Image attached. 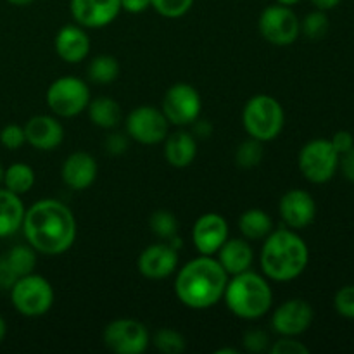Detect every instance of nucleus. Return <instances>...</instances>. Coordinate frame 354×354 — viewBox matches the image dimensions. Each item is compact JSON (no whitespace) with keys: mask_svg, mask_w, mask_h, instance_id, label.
Wrapping results in <instances>:
<instances>
[{"mask_svg":"<svg viewBox=\"0 0 354 354\" xmlns=\"http://www.w3.org/2000/svg\"><path fill=\"white\" fill-rule=\"evenodd\" d=\"M24 237L35 251L57 256L68 251L76 239V220L61 201L41 199L24 211Z\"/></svg>","mask_w":354,"mask_h":354,"instance_id":"nucleus-1","label":"nucleus"},{"mask_svg":"<svg viewBox=\"0 0 354 354\" xmlns=\"http://www.w3.org/2000/svg\"><path fill=\"white\" fill-rule=\"evenodd\" d=\"M228 273L211 256H201L187 263L178 272L175 292L185 306L192 310H206L223 297Z\"/></svg>","mask_w":354,"mask_h":354,"instance_id":"nucleus-2","label":"nucleus"},{"mask_svg":"<svg viewBox=\"0 0 354 354\" xmlns=\"http://www.w3.org/2000/svg\"><path fill=\"white\" fill-rule=\"evenodd\" d=\"M310 251L303 239L290 230H277L266 235L261 249V268L275 282H289L306 270Z\"/></svg>","mask_w":354,"mask_h":354,"instance_id":"nucleus-3","label":"nucleus"},{"mask_svg":"<svg viewBox=\"0 0 354 354\" xmlns=\"http://www.w3.org/2000/svg\"><path fill=\"white\" fill-rule=\"evenodd\" d=\"M227 308L242 320H258L265 317L273 303L272 287L263 277L252 272H242L234 275L225 287Z\"/></svg>","mask_w":354,"mask_h":354,"instance_id":"nucleus-4","label":"nucleus"},{"mask_svg":"<svg viewBox=\"0 0 354 354\" xmlns=\"http://www.w3.org/2000/svg\"><path fill=\"white\" fill-rule=\"evenodd\" d=\"M242 123L249 137L259 142H270L282 131L286 114L277 99L270 95H256L245 104Z\"/></svg>","mask_w":354,"mask_h":354,"instance_id":"nucleus-5","label":"nucleus"},{"mask_svg":"<svg viewBox=\"0 0 354 354\" xmlns=\"http://www.w3.org/2000/svg\"><path fill=\"white\" fill-rule=\"evenodd\" d=\"M10 301L24 317H41L54 304V289L47 279L30 273L16 280L10 289Z\"/></svg>","mask_w":354,"mask_h":354,"instance_id":"nucleus-6","label":"nucleus"},{"mask_svg":"<svg viewBox=\"0 0 354 354\" xmlns=\"http://www.w3.org/2000/svg\"><path fill=\"white\" fill-rule=\"evenodd\" d=\"M47 106L55 116L75 118L88 107L90 90L76 76H61L47 90Z\"/></svg>","mask_w":354,"mask_h":354,"instance_id":"nucleus-7","label":"nucleus"},{"mask_svg":"<svg viewBox=\"0 0 354 354\" xmlns=\"http://www.w3.org/2000/svg\"><path fill=\"white\" fill-rule=\"evenodd\" d=\"M339 168V152L330 140L317 138L301 149L299 169L311 183H327Z\"/></svg>","mask_w":354,"mask_h":354,"instance_id":"nucleus-8","label":"nucleus"},{"mask_svg":"<svg viewBox=\"0 0 354 354\" xmlns=\"http://www.w3.org/2000/svg\"><path fill=\"white\" fill-rule=\"evenodd\" d=\"M258 26L266 41L280 47L296 41L301 31V23L294 10L280 3L268 6L263 10Z\"/></svg>","mask_w":354,"mask_h":354,"instance_id":"nucleus-9","label":"nucleus"},{"mask_svg":"<svg viewBox=\"0 0 354 354\" xmlns=\"http://www.w3.org/2000/svg\"><path fill=\"white\" fill-rule=\"evenodd\" d=\"M201 109L203 100L199 92L187 83H176L162 97V114L176 127L192 124L201 116Z\"/></svg>","mask_w":354,"mask_h":354,"instance_id":"nucleus-10","label":"nucleus"},{"mask_svg":"<svg viewBox=\"0 0 354 354\" xmlns=\"http://www.w3.org/2000/svg\"><path fill=\"white\" fill-rule=\"evenodd\" d=\"M104 344L118 354H140L149 346L147 327L130 318L114 320L104 330Z\"/></svg>","mask_w":354,"mask_h":354,"instance_id":"nucleus-11","label":"nucleus"},{"mask_svg":"<svg viewBox=\"0 0 354 354\" xmlns=\"http://www.w3.org/2000/svg\"><path fill=\"white\" fill-rule=\"evenodd\" d=\"M169 121L161 109L152 106H140L127 118V131L131 138L145 145H154L168 137Z\"/></svg>","mask_w":354,"mask_h":354,"instance_id":"nucleus-12","label":"nucleus"},{"mask_svg":"<svg viewBox=\"0 0 354 354\" xmlns=\"http://www.w3.org/2000/svg\"><path fill=\"white\" fill-rule=\"evenodd\" d=\"M315 311L304 299H290L280 304L272 318V327L282 337H296L304 334L313 324Z\"/></svg>","mask_w":354,"mask_h":354,"instance_id":"nucleus-13","label":"nucleus"},{"mask_svg":"<svg viewBox=\"0 0 354 354\" xmlns=\"http://www.w3.org/2000/svg\"><path fill=\"white\" fill-rule=\"evenodd\" d=\"M73 19L83 28H104L121 12V0H71Z\"/></svg>","mask_w":354,"mask_h":354,"instance_id":"nucleus-14","label":"nucleus"},{"mask_svg":"<svg viewBox=\"0 0 354 354\" xmlns=\"http://www.w3.org/2000/svg\"><path fill=\"white\" fill-rule=\"evenodd\" d=\"M194 244L204 256H213L220 251L228 239V223L221 214L206 213L196 221L192 232Z\"/></svg>","mask_w":354,"mask_h":354,"instance_id":"nucleus-15","label":"nucleus"},{"mask_svg":"<svg viewBox=\"0 0 354 354\" xmlns=\"http://www.w3.org/2000/svg\"><path fill=\"white\" fill-rule=\"evenodd\" d=\"M279 211L282 220L290 228L299 230V228H306L308 225L313 223L315 216H317V203L306 190L294 189L283 194L279 204Z\"/></svg>","mask_w":354,"mask_h":354,"instance_id":"nucleus-16","label":"nucleus"},{"mask_svg":"<svg viewBox=\"0 0 354 354\" xmlns=\"http://www.w3.org/2000/svg\"><path fill=\"white\" fill-rule=\"evenodd\" d=\"M178 265V252L169 244H154L144 249L138 258V270L145 279L161 280L171 275Z\"/></svg>","mask_w":354,"mask_h":354,"instance_id":"nucleus-17","label":"nucleus"},{"mask_svg":"<svg viewBox=\"0 0 354 354\" xmlns=\"http://www.w3.org/2000/svg\"><path fill=\"white\" fill-rule=\"evenodd\" d=\"M26 142L38 151H54L64 140V128L55 118L40 114L28 120L24 124Z\"/></svg>","mask_w":354,"mask_h":354,"instance_id":"nucleus-18","label":"nucleus"},{"mask_svg":"<svg viewBox=\"0 0 354 354\" xmlns=\"http://www.w3.org/2000/svg\"><path fill=\"white\" fill-rule=\"evenodd\" d=\"M62 180L73 190H85L95 182L97 162L88 152H75L64 161L61 169Z\"/></svg>","mask_w":354,"mask_h":354,"instance_id":"nucleus-19","label":"nucleus"},{"mask_svg":"<svg viewBox=\"0 0 354 354\" xmlns=\"http://www.w3.org/2000/svg\"><path fill=\"white\" fill-rule=\"evenodd\" d=\"M55 52L62 61L71 62V64L83 61L90 52L88 35L82 30V26H75V24L61 28L55 37Z\"/></svg>","mask_w":354,"mask_h":354,"instance_id":"nucleus-20","label":"nucleus"},{"mask_svg":"<svg viewBox=\"0 0 354 354\" xmlns=\"http://www.w3.org/2000/svg\"><path fill=\"white\" fill-rule=\"evenodd\" d=\"M252 249L244 239H227L218 251V263L228 275H239L248 272L252 265Z\"/></svg>","mask_w":354,"mask_h":354,"instance_id":"nucleus-21","label":"nucleus"},{"mask_svg":"<svg viewBox=\"0 0 354 354\" xmlns=\"http://www.w3.org/2000/svg\"><path fill=\"white\" fill-rule=\"evenodd\" d=\"M165 140V156L169 165L175 168H187L189 165H192L197 154V144L194 135L180 130L168 135Z\"/></svg>","mask_w":354,"mask_h":354,"instance_id":"nucleus-22","label":"nucleus"},{"mask_svg":"<svg viewBox=\"0 0 354 354\" xmlns=\"http://www.w3.org/2000/svg\"><path fill=\"white\" fill-rule=\"evenodd\" d=\"M24 206L19 196L0 189V239L10 237L23 227Z\"/></svg>","mask_w":354,"mask_h":354,"instance_id":"nucleus-23","label":"nucleus"},{"mask_svg":"<svg viewBox=\"0 0 354 354\" xmlns=\"http://www.w3.org/2000/svg\"><path fill=\"white\" fill-rule=\"evenodd\" d=\"M88 116L93 124L100 128H114L121 123L123 111L121 106L114 99L109 97H99V99L90 100L88 104Z\"/></svg>","mask_w":354,"mask_h":354,"instance_id":"nucleus-24","label":"nucleus"},{"mask_svg":"<svg viewBox=\"0 0 354 354\" xmlns=\"http://www.w3.org/2000/svg\"><path fill=\"white\" fill-rule=\"evenodd\" d=\"M239 230L242 232L244 237L251 239V241H259L272 234L273 221L270 214L263 209H249L239 218Z\"/></svg>","mask_w":354,"mask_h":354,"instance_id":"nucleus-25","label":"nucleus"},{"mask_svg":"<svg viewBox=\"0 0 354 354\" xmlns=\"http://www.w3.org/2000/svg\"><path fill=\"white\" fill-rule=\"evenodd\" d=\"M3 185L17 196L30 192L35 185V171L24 162L10 165L9 168L3 169Z\"/></svg>","mask_w":354,"mask_h":354,"instance_id":"nucleus-26","label":"nucleus"},{"mask_svg":"<svg viewBox=\"0 0 354 354\" xmlns=\"http://www.w3.org/2000/svg\"><path fill=\"white\" fill-rule=\"evenodd\" d=\"M88 76L99 85H109L120 76V62L113 55H97L90 62Z\"/></svg>","mask_w":354,"mask_h":354,"instance_id":"nucleus-27","label":"nucleus"},{"mask_svg":"<svg viewBox=\"0 0 354 354\" xmlns=\"http://www.w3.org/2000/svg\"><path fill=\"white\" fill-rule=\"evenodd\" d=\"M6 258L17 277L30 275L37 266V254H35V249L31 245H14L7 252Z\"/></svg>","mask_w":354,"mask_h":354,"instance_id":"nucleus-28","label":"nucleus"},{"mask_svg":"<svg viewBox=\"0 0 354 354\" xmlns=\"http://www.w3.org/2000/svg\"><path fill=\"white\" fill-rule=\"evenodd\" d=\"M261 161H263V142L256 140V138H249V140H244L237 147V152H235V162H237L241 168L244 169L256 168Z\"/></svg>","mask_w":354,"mask_h":354,"instance_id":"nucleus-29","label":"nucleus"},{"mask_svg":"<svg viewBox=\"0 0 354 354\" xmlns=\"http://www.w3.org/2000/svg\"><path fill=\"white\" fill-rule=\"evenodd\" d=\"M152 342L158 348V351L166 354H180L187 348L183 335L180 332L171 330V328H161V330L156 332Z\"/></svg>","mask_w":354,"mask_h":354,"instance_id":"nucleus-30","label":"nucleus"},{"mask_svg":"<svg viewBox=\"0 0 354 354\" xmlns=\"http://www.w3.org/2000/svg\"><path fill=\"white\" fill-rule=\"evenodd\" d=\"M301 30L306 35L310 40H320L327 35L328 31V17L325 14V10H315V12H310L304 21L301 23Z\"/></svg>","mask_w":354,"mask_h":354,"instance_id":"nucleus-31","label":"nucleus"},{"mask_svg":"<svg viewBox=\"0 0 354 354\" xmlns=\"http://www.w3.org/2000/svg\"><path fill=\"white\" fill-rule=\"evenodd\" d=\"M149 225H151L152 232L161 239H171L176 234V230H178V221H176L175 214L171 211L165 209L156 211L151 216Z\"/></svg>","mask_w":354,"mask_h":354,"instance_id":"nucleus-32","label":"nucleus"},{"mask_svg":"<svg viewBox=\"0 0 354 354\" xmlns=\"http://www.w3.org/2000/svg\"><path fill=\"white\" fill-rule=\"evenodd\" d=\"M194 0H151V7L162 17L176 19L192 9Z\"/></svg>","mask_w":354,"mask_h":354,"instance_id":"nucleus-33","label":"nucleus"},{"mask_svg":"<svg viewBox=\"0 0 354 354\" xmlns=\"http://www.w3.org/2000/svg\"><path fill=\"white\" fill-rule=\"evenodd\" d=\"M0 142L6 149L9 151H17L24 145L26 142V135H24V128L19 124H7L6 128H2L0 131Z\"/></svg>","mask_w":354,"mask_h":354,"instance_id":"nucleus-34","label":"nucleus"},{"mask_svg":"<svg viewBox=\"0 0 354 354\" xmlns=\"http://www.w3.org/2000/svg\"><path fill=\"white\" fill-rule=\"evenodd\" d=\"M334 306L341 317L354 320V286H346L335 294Z\"/></svg>","mask_w":354,"mask_h":354,"instance_id":"nucleus-35","label":"nucleus"},{"mask_svg":"<svg viewBox=\"0 0 354 354\" xmlns=\"http://www.w3.org/2000/svg\"><path fill=\"white\" fill-rule=\"evenodd\" d=\"M270 351L273 354H308L310 349L303 342L296 341L294 337H283L280 341H277Z\"/></svg>","mask_w":354,"mask_h":354,"instance_id":"nucleus-36","label":"nucleus"},{"mask_svg":"<svg viewBox=\"0 0 354 354\" xmlns=\"http://www.w3.org/2000/svg\"><path fill=\"white\" fill-rule=\"evenodd\" d=\"M268 342H270L268 335H266L263 330H258V328H256V330L245 332L244 335V348L251 353L266 351Z\"/></svg>","mask_w":354,"mask_h":354,"instance_id":"nucleus-37","label":"nucleus"},{"mask_svg":"<svg viewBox=\"0 0 354 354\" xmlns=\"http://www.w3.org/2000/svg\"><path fill=\"white\" fill-rule=\"evenodd\" d=\"M17 279H19V277L16 275V272H14L12 266L9 265L6 256H0V289L10 290Z\"/></svg>","mask_w":354,"mask_h":354,"instance_id":"nucleus-38","label":"nucleus"},{"mask_svg":"<svg viewBox=\"0 0 354 354\" xmlns=\"http://www.w3.org/2000/svg\"><path fill=\"white\" fill-rule=\"evenodd\" d=\"M106 151L109 152L111 156H120L123 152H127L128 149V140L124 135L121 133H111L109 137L106 138Z\"/></svg>","mask_w":354,"mask_h":354,"instance_id":"nucleus-39","label":"nucleus"},{"mask_svg":"<svg viewBox=\"0 0 354 354\" xmlns=\"http://www.w3.org/2000/svg\"><path fill=\"white\" fill-rule=\"evenodd\" d=\"M330 142H332V145H334L335 151L339 152V156L344 154V152H348L349 149L354 147V137L346 130L337 131V133L332 137Z\"/></svg>","mask_w":354,"mask_h":354,"instance_id":"nucleus-40","label":"nucleus"},{"mask_svg":"<svg viewBox=\"0 0 354 354\" xmlns=\"http://www.w3.org/2000/svg\"><path fill=\"white\" fill-rule=\"evenodd\" d=\"M339 168H341L344 178L354 183V147L339 156Z\"/></svg>","mask_w":354,"mask_h":354,"instance_id":"nucleus-41","label":"nucleus"},{"mask_svg":"<svg viewBox=\"0 0 354 354\" xmlns=\"http://www.w3.org/2000/svg\"><path fill=\"white\" fill-rule=\"evenodd\" d=\"M151 6V0H121V9L130 14L144 12Z\"/></svg>","mask_w":354,"mask_h":354,"instance_id":"nucleus-42","label":"nucleus"},{"mask_svg":"<svg viewBox=\"0 0 354 354\" xmlns=\"http://www.w3.org/2000/svg\"><path fill=\"white\" fill-rule=\"evenodd\" d=\"M192 124H194V133H196L197 137L207 138L211 133H213V124H211L207 120H199V118H197Z\"/></svg>","mask_w":354,"mask_h":354,"instance_id":"nucleus-43","label":"nucleus"},{"mask_svg":"<svg viewBox=\"0 0 354 354\" xmlns=\"http://www.w3.org/2000/svg\"><path fill=\"white\" fill-rule=\"evenodd\" d=\"M341 2L342 0H311V3H313V6L320 10L334 9V7H337Z\"/></svg>","mask_w":354,"mask_h":354,"instance_id":"nucleus-44","label":"nucleus"},{"mask_svg":"<svg viewBox=\"0 0 354 354\" xmlns=\"http://www.w3.org/2000/svg\"><path fill=\"white\" fill-rule=\"evenodd\" d=\"M7 334V325H6V320H3L2 317H0V342L3 341V337H6Z\"/></svg>","mask_w":354,"mask_h":354,"instance_id":"nucleus-45","label":"nucleus"},{"mask_svg":"<svg viewBox=\"0 0 354 354\" xmlns=\"http://www.w3.org/2000/svg\"><path fill=\"white\" fill-rule=\"evenodd\" d=\"M7 2L12 3V6H30L35 0H7Z\"/></svg>","mask_w":354,"mask_h":354,"instance_id":"nucleus-46","label":"nucleus"},{"mask_svg":"<svg viewBox=\"0 0 354 354\" xmlns=\"http://www.w3.org/2000/svg\"><path fill=\"white\" fill-rule=\"evenodd\" d=\"M299 2L301 0H277V3H280V6H287V7H292Z\"/></svg>","mask_w":354,"mask_h":354,"instance_id":"nucleus-47","label":"nucleus"},{"mask_svg":"<svg viewBox=\"0 0 354 354\" xmlns=\"http://www.w3.org/2000/svg\"><path fill=\"white\" fill-rule=\"evenodd\" d=\"M223 353H230V354H237V349H218L216 354H223Z\"/></svg>","mask_w":354,"mask_h":354,"instance_id":"nucleus-48","label":"nucleus"},{"mask_svg":"<svg viewBox=\"0 0 354 354\" xmlns=\"http://www.w3.org/2000/svg\"><path fill=\"white\" fill-rule=\"evenodd\" d=\"M3 182V168H2V165H0V183Z\"/></svg>","mask_w":354,"mask_h":354,"instance_id":"nucleus-49","label":"nucleus"}]
</instances>
